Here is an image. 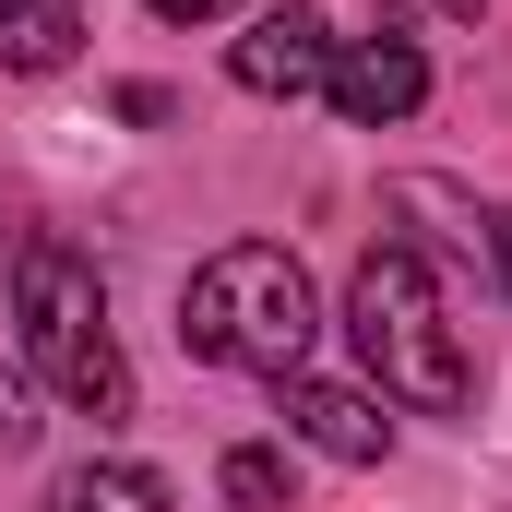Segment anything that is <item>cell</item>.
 I'll return each instance as SVG.
<instances>
[{"instance_id":"obj_3","label":"cell","mask_w":512,"mask_h":512,"mask_svg":"<svg viewBox=\"0 0 512 512\" xmlns=\"http://www.w3.org/2000/svg\"><path fill=\"white\" fill-rule=\"evenodd\" d=\"M346 334H358V358H370V382L393 405H417V417H453L477 370H465V346H453V310H441V286H429V262L417 251H370L346 274Z\"/></svg>"},{"instance_id":"obj_5","label":"cell","mask_w":512,"mask_h":512,"mask_svg":"<svg viewBox=\"0 0 512 512\" xmlns=\"http://www.w3.org/2000/svg\"><path fill=\"white\" fill-rule=\"evenodd\" d=\"M322 96H334L358 131H393V120H417L429 60H417L405 36H358V48H334V84H322Z\"/></svg>"},{"instance_id":"obj_6","label":"cell","mask_w":512,"mask_h":512,"mask_svg":"<svg viewBox=\"0 0 512 512\" xmlns=\"http://www.w3.org/2000/svg\"><path fill=\"white\" fill-rule=\"evenodd\" d=\"M286 429L310 441V453H334V465H382L393 453V417H382V393H358V382H286Z\"/></svg>"},{"instance_id":"obj_10","label":"cell","mask_w":512,"mask_h":512,"mask_svg":"<svg viewBox=\"0 0 512 512\" xmlns=\"http://www.w3.org/2000/svg\"><path fill=\"white\" fill-rule=\"evenodd\" d=\"M36 441V393H24V370H0V453H24Z\"/></svg>"},{"instance_id":"obj_8","label":"cell","mask_w":512,"mask_h":512,"mask_svg":"<svg viewBox=\"0 0 512 512\" xmlns=\"http://www.w3.org/2000/svg\"><path fill=\"white\" fill-rule=\"evenodd\" d=\"M48 512H167V477L155 465H120V453H96V465H72Z\"/></svg>"},{"instance_id":"obj_13","label":"cell","mask_w":512,"mask_h":512,"mask_svg":"<svg viewBox=\"0 0 512 512\" xmlns=\"http://www.w3.org/2000/svg\"><path fill=\"white\" fill-rule=\"evenodd\" d=\"M441 12H477V0H441Z\"/></svg>"},{"instance_id":"obj_9","label":"cell","mask_w":512,"mask_h":512,"mask_svg":"<svg viewBox=\"0 0 512 512\" xmlns=\"http://www.w3.org/2000/svg\"><path fill=\"white\" fill-rule=\"evenodd\" d=\"M215 489H227V512H286V453H274V441H239V453L215 465Z\"/></svg>"},{"instance_id":"obj_7","label":"cell","mask_w":512,"mask_h":512,"mask_svg":"<svg viewBox=\"0 0 512 512\" xmlns=\"http://www.w3.org/2000/svg\"><path fill=\"white\" fill-rule=\"evenodd\" d=\"M84 48V0H0V72H60Z\"/></svg>"},{"instance_id":"obj_1","label":"cell","mask_w":512,"mask_h":512,"mask_svg":"<svg viewBox=\"0 0 512 512\" xmlns=\"http://www.w3.org/2000/svg\"><path fill=\"white\" fill-rule=\"evenodd\" d=\"M310 334H322V298H310L298 251H274V239H227V251L179 286V346L215 358V370L298 382L310 370Z\"/></svg>"},{"instance_id":"obj_12","label":"cell","mask_w":512,"mask_h":512,"mask_svg":"<svg viewBox=\"0 0 512 512\" xmlns=\"http://www.w3.org/2000/svg\"><path fill=\"white\" fill-rule=\"evenodd\" d=\"M501 274H512V215H501Z\"/></svg>"},{"instance_id":"obj_2","label":"cell","mask_w":512,"mask_h":512,"mask_svg":"<svg viewBox=\"0 0 512 512\" xmlns=\"http://www.w3.org/2000/svg\"><path fill=\"white\" fill-rule=\"evenodd\" d=\"M12 310H24V370L60 393L72 417H131V358L108 334V298H96V262L72 239H24L12 251Z\"/></svg>"},{"instance_id":"obj_4","label":"cell","mask_w":512,"mask_h":512,"mask_svg":"<svg viewBox=\"0 0 512 512\" xmlns=\"http://www.w3.org/2000/svg\"><path fill=\"white\" fill-rule=\"evenodd\" d=\"M227 72H239L251 96H322V84H334V24H322V12H262L251 36L227 48Z\"/></svg>"},{"instance_id":"obj_11","label":"cell","mask_w":512,"mask_h":512,"mask_svg":"<svg viewBox=\"0 0 512 512\" xmlns=\"http://www.w3.org/2000/svg\"><path fill=\"white\" fill-rule=\"evenodd\" d=\"M143 12H167V24H227V12H251V0H143Z\"/></svg>"}]
</instances>
